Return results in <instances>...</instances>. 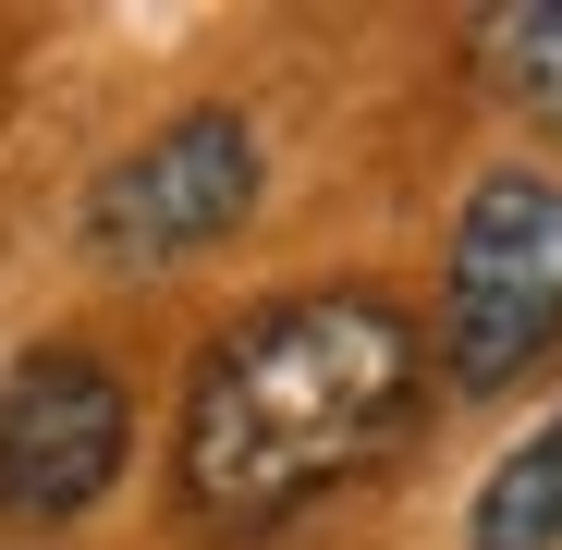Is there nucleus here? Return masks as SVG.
<instances>
[{"mask_svg": "<svg viewBox=\"0 0 562 550\" xmlns=\"http://www.w3.org/2000/svg\"><path fill=\"white\" fill-rule=\"evenodd\" d=\"M477 550H562V416L502 452V478L477 490Z\"/></svg>", "mask_w": 562, "mask_h": 550, "instance_id": "nucleus-5", "label": "nucleus"}, {"mask_svg": "<svg viewBox=\"0 0 562 550\" xmlns=\"http://www.w3.org/2000/svg\"><path fill=\"white\" fill-rule=\"evenodd\" d=\"M404 428H416V330L380 294H294V306H257L233 343H209L171 478L196 526L257 538L306 514L318 490L367 478Z\"/></svg>", "mask_w": 562, "mask_h": 550, "instance_id": "nucleus-1", "label": "nucleus"}, {"mask_svg": "<svg viewBox=\"0 0 562 550\" xmlns=\"http://www.w3.org/2000/svg\"><path fill=\"white\" fill-rule=\"evenodd\" d=\"M490 86L562 135V0H514V13H490Z\"/></svg>", "mask_w": 562, "mask_h": 550, "instance_id": "nucleus-6", "label": "nucleus"}, {"mask_svg": "<svg viewBox=\"0 0 562 550\" xmlns=\"http://www.w3.org/2000/svg\"><path fill=\"white\" fill-rule=\"evenodd\" d=\"M562 343V183L490 171L452 221L440 269V367L464 392H514L526 367Z\"/></svg>", "mask_w": 562, "mask_h": 550, "instance_id": "nucleus-2", "label": "nucleus"}, {"mask_svg": "<svg viewBox=\"0 0 562 550\" xmlns=\"http://www.w3.org/2000/svg\"><path fill=\"white\" fill-rule=\"evenodd\" d=\"M123 380L86 343H37L0 380V514H86L123 478Z\"/></svg>", "mask_w": 562, "mask_h": 550, "instance_id": "nucleus-4", "label": "nucleus"}, {"mask_svg": "<svg viewBox=\"0 0 562 550\" xmlns=\"http://www.w3.org/2000/svg\"><path fill=\"white\" fill-rule=\"evenodd\" d=\"M245 209H257V135H245L233 111H183V123H159L135 159L99 171V197H86V245H99L111 269H171V257L221 245Z\"/></svg>", "mask_w": 562, "mask_h": 550, "instance_id": "nucleus-3", "label": "nucleus"}]
</instances>
